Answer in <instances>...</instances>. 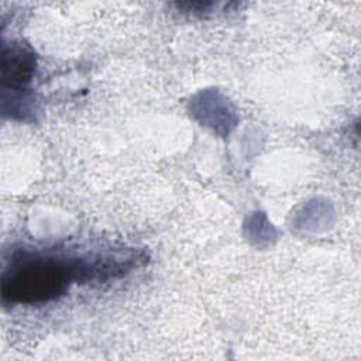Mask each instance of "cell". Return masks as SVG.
<instances>
[{
  "mask_svg": "<svg viewBox=\"0 0 361 361\" xmlns=\"http://www.w3.org/2000/svg\"><path fill=\"white\" fill-rule=\"evenodd\" d=\"M134 257L66 255L23 250L1 275V296L13 305L47 303L65 295L72 283L104 281L131 269Z\"/></svg>",
  "mask_w": 361,
  "mask_h": 361,
  "instance_id": "1",
  "label": "cell"
},
{
  "mask_svg": "<svg viewBox=\"0 0 361 361\" xmlns=\"http://www.w3.org/2000/svg\"><path fill=\"white\" fill-rule=\"evenodd\" d=\"M35 68L34 55L21 45H11L3 51V82L14 89L24 87L32 78Z\"/></svg>",
  "mask_w": 361,
  "mask_h": 361,
  "instance_id": "2",
  "label": "cell"
}]
</instances>
